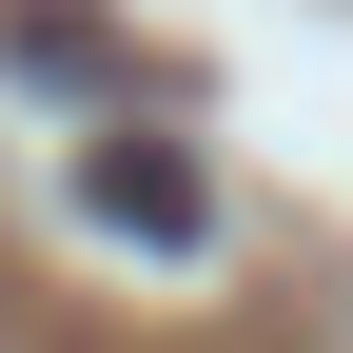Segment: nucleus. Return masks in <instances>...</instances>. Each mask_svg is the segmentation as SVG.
Instances as JSON below:
<instances>
[{"instance_id": "1", "label": "nucleus", "mask_w": 353, "mask_h": 353, "mask_svg": "<svg viewBox=\"0 0 353 353\" xmlns=\"http://www.w3.org/2000/svg\"><path fill=\"white\" fill-rule=\"evenodd\" d=\"M79 216H99V236H157V255H196L216 236V176L157 138V118H99V138H79Z\"/></svg>"}]
</instances>
